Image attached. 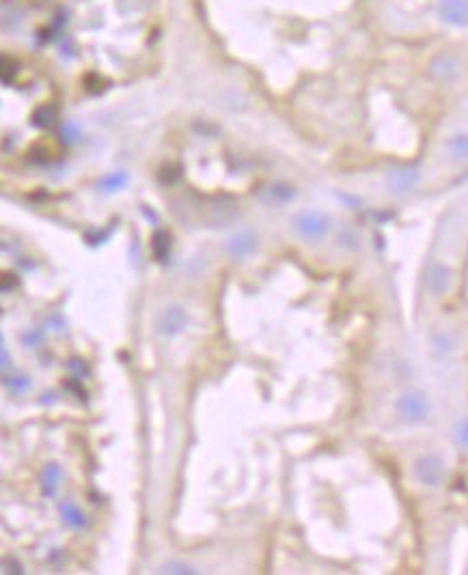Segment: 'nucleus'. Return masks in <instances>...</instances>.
<instances>
[{
	"mask_svg": "<svg viewBox=\"0 0 468 575\" xmlns=\"http://www.w3.org/2000/svg\"><path fill=\"white\" fill-rule=\"evenodd\" d=\"M395 412L406 424H421L432 414V401L423 390H410L395 401Z\"/></svg>",
	"mask_w": 468,
	"mask_h": 575,
	"instance_id": "nucleus-1",
	"label": "nucleus"
},
{
	"mask_svg": "<svg viewBox=\"0 0 468 575\" xmlns=\"http://www.w3.org/2000/svg\"><path fill=\"white\" fill-rule=\"evenodd\" d=\"M63 136L69 140V142H74L78 138V125L76 123H65L63 125Z\"/></svg>",
	"mask_w": 468,
	"mask_h": 575,
	"instance_id": "nucleus-19",
	"label": "nucleus"
},
{
	"mask_svg": "<svg viewBox=\"0 0 468 575\" xmlns=\"http://www.w3.org/2000/svg\"><path fill=\"white\" fill-rule=\"evenodd\" d=\"M61 478H63V470L59 463H48L41 472V493L45 498H54L59 487H61Z\"/></svg>",
	"mask_w": 468,
	"mask_h": 575,
	"instance_id": "nucleus-11",
	"label": "nucleus"
},
{
	"mask_svg": "<svg viewBox=\"0 0 468 575\" xmlns=\"http://www.w3.org/2000/svg\"><path fill=\"white\" fill-rule=\"evenodd\" d=\"M432 349L438 353V355H451L458 351V339L453 337L451 332H436L432 337Z\"/></svg>",
	"mask_w": 468,
	"mask_h": 575,
	"instance_id": "nucleus-12",
	"label": "nucleus"
},
{
	"mask_svg": "<svg viewBox=\"0 0 468 575\" xmlns=\"http://www.w3.org/2000/svg\"><path fill=\"white\" fill-rule=\"evenodd\" d=\"M160 573H181V575H186V573H195V569L188 567V565H183V562H167V565L160 567Z\"/></svg>",
	"mask_w": 468,
	"mask_h": 575,
	"instance_id": "nucleus-18",
	"label": "nucleus"
},
{
	"mask_svg": "<svg viewBox=\"0 0 468 575\" xmlns=\"http://www.w3.org/2000/svg\"><path fill=\"white\" fill-rule=\"evenodd\" d=\"M3 369L7 371L9 369V353H7V347L3 345Z\"/></svg>",
	"mask_w": 468,
	"mask_h": 575,
	"instance_id": "nucleus-21",
	"label": "nucleus"
},
{
	"mask_svg": "<svg viewBox=\"0 0 468 575\" xmlns=\"http://www.w3.org/2000/svg\"><path fill=\"white\" fill-rule=\"evenodd\" d=\"M447 153L455 162H468V134H455L447 140Z\"/></svg>",
	"mask_w": 468,
	"mask_h": 575,
	"instance_id": "nucleus-13",
	"label": "nucleus"
},
{
	"mask_svg": "<svg viewBox=\"0 0 468 575\" xmlns=\"http://www.w3.org/2000/svg\"><path fill=\"white\" fill-rule=\"evenodd\" d=\"M59 513H61V519H63V523L67 526V528H72V530H82V528H86V523H89L86 513L76 505V502H72V500L61 502Z\"/></svg>",
	"mask_w": 468,
	"mask_h": 575,
	"instance_id": "nucleus-10",
	"label": "nucleus"
},
{
	"mask_svg": "<svg viewBox=\"0 0 468 575\" xmlns=\"http://www.w3.org/2000/svg\"><path fill=\"white\" fill-rule=\"evenodd\" d=\"M151 252L158 261L165 263L171 254V235L167 231H158L151 239Z\"/></svg>",
	"mask_w": 468,
	"mask_h": 575,
	"instance_id": "nucleus-14",
	"label": "nucleus"
},
{
	"mask_svg": "<svg viewBox=\"0 0 468 575\" xmlns=\"http://www.w3.org/2000/svg\"><path fill=\"white\" fill-rule=\"evenodd\" d=\"M257 248V235L248 229L236 231L227 239V252L233 259H246L255 252Z\"/></svg>",
	"mask_w": 468,
	"mask_h": 575,
	"instance_id": "nucleus-7",
	"label": "nucleus"
},
{
	"mask_svg": "<svg viewBox=\"0 0 468 575\" xmlns=\"http://www.w3.org/2000/svg\"><path fill=\"white\" fill-rule=\"evenodd\" d=\"M294 231L304 242H319L331 231V218L317 209H304L294 218Z\"/></svg>",
	"mask_w": 468,
	"mask_h": 575,
	"instance_id": "nucleus-2",
	"label": "nucleus"
},
{
	"mask_svg": "<svg viewBox=\"0 0 468 575\" xmlns=\"http://www.w3.org/2000/svg\"><path fill=\"white\" fill-rule=\"evenodd\" d=\"M438 15L449 26H468V0H440Z\"/></svg>",
	"mask_w": 468,
	"mask_h": 575,
	"instance_id": "nucleus-5",
	"label": "nucleus"
},
{
	"mask_svg": "<svg viewBox=\"0 0 468 575\" xmlns=\"http://www.w3.org/2000/svg\"><path fill=\"white\" fill-rule=\"evenodd\" d=\"M128 181H130L128 173H123V171H116V173L106 175V177L100 181V187L106 192V194H112V192H119V190H123V187L128 185Z\"/></svg>",
	"mask_w": 468,
	"mask_h": 575,
	"instance_id": "nucleus-15",
	"label": "nucleus"
},
{
	"mask_svg": "<svg viewBox=\"0 0 468 575\" xmlns=\"http://www.w3.org/2000/svg\"><path fill=\"white\" fill-rule=\"evenodd\" d=\"M414 478L425 487H440L447 478V466H444L442 457L436 452H425L414 461L412 468Z\"/></svg>",
	"mask_w": 468,
	"mask_h": 575,
	"instance_id": "nucleus-3",
	"label": "nucleus"
},
{
	"mask_svg": "<svg viewBox=\"0 0 468 575\" xmlns=\"http://www.w3.org/2000/svg\"><path fill=\"white\" fill-rule=\"evenodd\" d=\"M39 339H41V334H39V332H33V337H31V332H29L27 337H24V343H31V341H33V343H37Z\"/></svg>",
	"mask_w": 468,
	"mask_h": 575,
	"instance_id": "nucleus-20",
	"label": "nucleus"
},
{
	"mask_svg": "<svg viewBox=\"0 0 468 575\" xmlns=\"http://www.w3.org/2000/svg\"><path fill=\"white\" fill-rule=\"evenodd\" d=\"M453 440L460 448L468 450V416L460 418L453 427Z\"/></svg>",
	"mask_w": 468,
	"mask_h": 575,
	"instance_id": "nucleus-17",
	"label": "nucleus"
},
{
	"mask_svg": "<svg viewBox=\"0 0 468 575\" xmlns=\"http://www.w3.org/2000/svg\"><path fill=\"white\" fill-rule=\"evenodd\" d=\"M186 328H188V315L179 304L165 306L156 317V330L167 339L179 337Z\"/></svg>",
	"mask_w": 468,
	"mask_h": 575,
	"instance_id": "nucleus-4",
	"label": "nucleus"
},
{
	"mask_svg": "<svg viewBox=\"0 0 468 575\" xmlns=\"http://www.w3.org/2000/svg\"><path fill=\"white\" fill-rule=\"evenodd\" d=\"M5 386L13 392V394H24V392H29L31 390V377H27V375H11V377H7L5 379Z\"/></svg>",
	"mask_w": 468,
	"mask_h": 575,
	"instance_id": "nucleus-16",
	"label": "nucleus"
},
{
	"mask_svg": "<svg viewBox=\"0 0 468 575\" xmlns=\"http://www.w3.org/2000/svg\"><path fill=\"white\" fill-rule=\"evenodd\" d=\"M430 74H432V78H436L438 82L449 84V82L458 80V76H460V63H458V59L451 56V54H438V56L432 61Z\"/></svg>",
	"mask_w": 468,
	"mask_h": 575,
	"instance_id": "nucleus-8",
	"label": "nucleus"
},
{
	"mask_svg": "<svg viewBox=\"0 0 468 575\" xmlns=\"http://www.w3.org/2000/svg\"><path fill=\"white\" fill-rule=\"evenodd\" d=\"M425 282H428V289H430L432 296H444L451 289L453 272L447 266H442V263H436V266L430 268Z\"/></svg>",
	"mask_w": 468,
	"mask_h": 575,
	"instance_id": "nucleus-9",
	"label": "nucleus"
},
{
	"mask_svg": "<svg viewBox=\"0 0 468 575\" xmlns=\"http://www.w3.org/2000/svg\"><path fill=\"white\" fill-rule=\"evenodd\" d=\"M418 183H421V173L416 169H410V166H406V169H395L386 177V187L395 192V194H406V192L414 190Z\"/></svg>",
	"mask_w": 468,
	"mask_h": 575,
	"instance_id": "nucleus-6",
	"label": "nucleus"
}]
</instances>
